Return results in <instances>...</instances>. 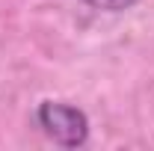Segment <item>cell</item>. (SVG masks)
Wrapping results in <instances>:
<instances>
[{
  "label": "cell",
  "instance_id": "1",
  "mask_svg": "<svg viewBox=\"0 0 154 151\" xmlns=\"http://www.w3.org/2000/svg\"><path fill=\"white\" fill-rule=\"evenodd\" d=\"M38 125L57 145L62 148H80L89 139V119L83 110L62 101H45L38 107Z\"/></svg>",
  "mask_w": 154,
  "mask_h": 151
},
{
  "label": "cell",
  "instance_id": "2",
  "mask_svg": "<svg viewBox=\"0 0 154 151\" xmlns=\"http://www.w3.org/2000/svg\"><path fill=\"white\" fill-rule=\"evenodd\" d=\"M86 6H92V9H107V12H125V9H131L136 6L139 0H83Z\"/></svg>",
  "mask_w": 154,
  "mask_h": 151
}]
</instances>
